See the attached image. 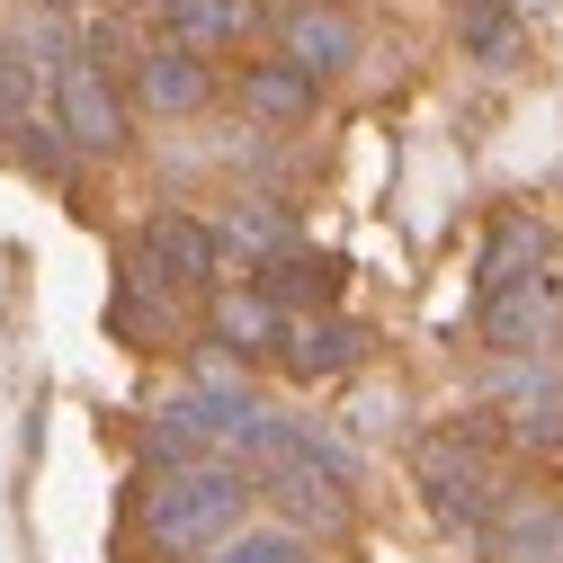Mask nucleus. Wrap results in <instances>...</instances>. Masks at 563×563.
Segmentation results:
<instances>
[{"label": "nucleus", "instance_id": "3", "mask_svg": "<svg viewBox=\"0 0 563 563\" xmlns=\"http://www.w3.org/2000/svg\"><path fill=\"white\" fill-rule=\"evenodd\" d=\"M483 340L501 349V358H537V349H554L563 340V287H554L545 268L483 287Z\"/></svg>", "mask_w": 563, "mask_h": 563}, {"label": "nucleus", "instance_id": "12", "mask_svg": "<svg viewBox=\"0 0 563 563\" xmlns=\"http://www.w3.org/2000/svg\"><path fill=\"white\" fill-rule=\"evenodd\" d=\"M313 90H322V81H305L296 63H251V73H242V108H251V117H268V125L313 117Z\"/></svg>", "mask_w": 563, "mask_h": 563}, {"label": "nucleus", "instance_id": "21", "mask_svg": "<svg viewBox=\"0 0 563 563\" xmlns=\"http://www.w3.org/2000/svg\"><path fill=\"white\" fill-rule=\"evenodd\" d=\"M296 10H331V0H296Z\"/></svg>", "mask_w": 563, "mask_h": 563}, {"label": "nucleus", "instance_id": "4", "mask_svg": "<svg viewBox=\"0 0 563 563\" xmlns=\"http://www.w3.org/2000/svg\"><path fill=\"white\" fill-rule=\"evenodd\" d=\"M54 134L81 144V153H117L125 144V99H117V81L99 73L90 54H63L54 63Z\"/></svg>", "mask_w": 563, "mask_h": 563}, {"label": "nucleus", "instance_id": "16", "mask_svg": "<svg viewBox=\"0 0 563 563\" xmlns=\"http://www.w3.org/2000/svg\"><path fill=\"white\" fill-rule=\"evenodd\" d=\"M206 563H305V537H287V528H233Z\"/></svg>", "mask_w": 563, "mask_h": 563}, {"label": "nucleus", "instance_id": "7", "mask_svg": "<svg viewBox=\"0 0 563 563\" xmlns=\"http://www.w3.org/2000/svg\"><path fill=\"white\" fill-rule=\"evenodd\" d=\"M483 554L492 563H563V510H545V501H492Z\"/></svg>", "mask_w": 563, "mask_h": 563}, {"label": "nucleus", "instance_id": "15", "mask_svg": "<svg viewBox=\"0 0 563 563\" xmlns=\"http://www.w3.org/2000/svg\"><path fill=\"white\" fill-rule=\"evenodd\" d=\"M519 260H528V268L545 260V224H519V216H510L501 233H492V251H483V287H501V277H519Z\"/></svg>", "mask_w": 563, "mask_h": 563}, {"label": "nucleus", "instance_id": "8", "mask_svg": "<svg viewBox=\"0 0 563 563\" xmlns=\"http://www.w3.org/2000/svg\"><path fill=\"white\" fill-rule=\"evenodd\" d=\"M134 99H144L153 117H188V108L216 99V73H206L188 45H153L144 63H134Z\"/></svg>", "mask_w": 563, "mask_h": 563}, {"label": "nucleus", "instance_id": "13", "mask_svg": "<svg viewBox=\"0 0 563 563\" xmlns=\"http://www.w3.org/2000/svg\"><path fill=\"white\" fill-rule=\"evenodd\" d=\"M456 36H465L474 63H510V54L528 45V27H519L510 0H465V10H456Z\"/></svg>", "mask_w": 563, "mask_h": 563}, {"label": "nucleus", "instance_id": "5", "mask_svg": "<svg viewBox=\"0 0 563 563\" xmlns=\"http://www.w3.org/2000/svg\"><path fill=\"white\" fill-rule=\"evenodd\" d=\"M367 322H340V313H305V322H287V340H277V358H287V376H305V385H331V376H349V367H367Z\"/></svg>", "mask_w": 563, "mask_h": 563}, {"label": "nucleus", "instance_id": "2", "mask_svg": "<svg viewBox=\"0 0 563 563\" xmlns=\"http://www.w3.org/2000/svg\"><path fill=\"white\" fill-rule=\"evenodd\" d=\"M483 448H492V430H483V420L420 439V456H411V465H420V492H430V510H439V519H465V528H483V519H492L501 483H492Z\"/></svg>", "mask_w": 563, "mask_h": 563}, {"label": "nucleus", "instance_id": "17", "mask_svg": "<svg viewBox=\"0 0 563 563\" xmlns=\"http://www.w3.org/2000/svg\"><path fill=\"white\" fill-rule=\"evenodd\" d=\"M251 27V0H188L179 10V45L197 54V45H216V36H242Z\"/></svg>", "mask_w": 563, "mask_h": 563}, {"label": "nucleus", "instance_id": "14", "mask_svg": "<svg viewBox=\"0 0 563 563\" xmlns=\"http://www.w3.org/2000/svg\"><path fill=\"white\" fill-rule=\"evenodd\" d=\"M216 340H233V349H277V340H287V313H277L260 287H251V296H224V305H216Z\"/></svg>", "mask_w": 563, "mask_h": 563}, {"label": "nucleus", "instance_id": "11", "mask_svg": "<svg viewBox=\"0 0 563 563\" xmlns=\"http://www.w3.org/2000/svg\"><path fill=\"white\" fill-rule=\"evenodd\" d=\"M287 242H296V216H287L277 197H233L224 224H216V260H224V251H242V260H277Z\"/></svg>", "mask_w": 563, "mask_h": 563}, {"label": "nucleus", "instance_id": "10", "mask_svg": "<svg viewBox=\"0 0 563 563\" xmlns=\"http://www.w3.org/2000/svg\"><path fill=\"white\" fill-rule=\"evenodd\" d=\"M144 268L162 287H206V277H216V233L188 224V216H153L144 224Z\"/></svg>", "mask_w": 563, "mask_h": 563}, {"label": "nucleus", "instance_id": "1", "mask_svg": "<svg viewBox=\"0 0 563 563\" xmlns=\"http://www.w3.org/2000/svg\"><path fill=\"white\" fill-rule=\"evenodd\" d=\"M251 510V474L242 465H170L144 501V537L162 554H216Z\"/></svg>", "mask_w": 563, "mask_h": 563}, {"label": "nucleus", "instance_id": "6", "mask_svg": "<svg viewBox=\"0 0 563 563\" xmlns=\"http://www.w3.org/2000/svg\"><path fill=\"white\" fill-rule=\"evenodd\" d=\"M340 251H305V242H287L277 260H260V296L287 313V305H313V313H331L340 305Z\"/></svg>", "mask_w": 563, "mask_h": 563}, {"label": "nucleus", "instance_id": "19", "mask_svg": "<svg viewBox=\"0 0 563 563\" xmlns=\"http://www.w3.org/2000/svg\"><path fill=\"white\" fill-rule=\"evenodd\" d=\"M19 99H27V73H19V54H0V117H19Z\"/></svg>", "mask_w": 563, "mask_h": 563}, {"label": "nucleus", "instance_id": "20", "mask_svg": "<svg viewBox=\"0 0 563 563\" xmlns=\"http://www.w3.org/2000/svg\"><path fill=\"white\" fill-rule=\"evenodd\" d=\"M134 10H153V19H170V27H179V10H188V0H134Z\"/></svg>", "mask_w": 563, "mask_h": 563}, {"label": "nucleus", "instance_id": "18", "mask_svg": "<svg viewBox=\"0 0 563 563\" xmlns=\"http://www.w3.org/2000/svg\"><path fill=\"white\" fill-rule=\"evenodd\" d=\"M19 153H27L36 170H63V153H54V134H45V125H19Z\"/></svg>", "mask_w": 563, "mask_h": 563}, {"label": "nucleus", "instance_id": "9", "mask_svg": "<svg viewBox=\"0 0 563 563\" xmlns=\"http://www.w3.org/2000/svg\"><path fill=\"white\" fill-rule=\"evenodd\" d=\"M277 63H296L305 81H322V73H340V63H358V27H349L340 10H287L277 19Z\"/></svg>", "mask_w": 563, "mask_h": 563}]
</instances>
